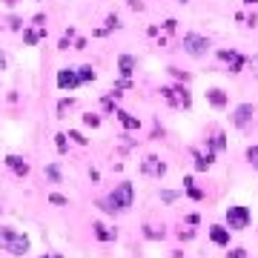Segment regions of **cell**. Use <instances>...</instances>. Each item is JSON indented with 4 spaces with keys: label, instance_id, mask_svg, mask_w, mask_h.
<instances>
[{
    "label": "cell",
    "instance_id": "44dd1931",
    "mask_svg": "<svg viewBox=\"0 0 258 258\" xmlns=\"http://www.w3.org/2000/svg\"><path fill=\"white\" fill-rule=\"evenodd\" d=\"M187 195H190L193 201H204V193H201V190H198L195 184H190V187H187Z\"/></svg>",
    "mask_w": 258,
    "mask_h": 258
},
{
    "label": "cell",
    "instance_id": "4dcf8cb0",
    "mask_svg": "<svg viewBox=\"0 0 258 258\" xmlns=\"http://www.w3.org/2000/svg\"><path fill=\"white\" fill-rule=\"evenodd\" d=\"M244 3H250V6H253V3H258V0H244Z\"/></svg>",
    "mask_w": 258,
    "mask_h": 258
},
{
    "label": "cell",
    "instance_id": "f546056e",
    "mask_svg": "<svg viewBox=\"0 0 258 258\" xmlns=\"http://www.w3.org/2000/svg\"><path fill=\"white\" fill-rule=\"evenodd\" d=\"M253 75H256V78H258V55H256V58H253Z\"/></svg>",
    "mask_w": 258,
    "mask_h": 258
},
{
    "label": "cell",
    "instance_id": "7c38bea8",
    "mask_svg": "<svg viewBox=\"0 0 258 258\" xmlns=\"http://www.w3.org/2000/svg\"><path fill=\"white\" fill-rule=\"evenodd\" d=\"M135 64H138V61H135L132 55H121V58H118V69H121V75L129 78V75L135 72Z\"/></svg>",
    "mask_w": 258,
    "mask_h": 258
},
{
    "label": "cell",
    "instance_id": "7402d4cb",
    "mask_svg": "<svg viewBox=\"0 0 258 258\" xmlns=\"http://www.w3.org/2000/svg\"><path fill=\"white\" fill-rule=\"evenodd\" d=\"M55 138H58V141H55V144H58V152H61V155H64L66 149H69V141H66V138H69V135H55Z\"/></svg>",
    "mask_w": 258,
    "mask_h": 258
},
{
    "label": "cell",
    "instance_id": "8992f818",
    "mask_svg": "<svg viewBox=\"0 0 258 258\" xmlns=\"http://www.w3.org/2000/svg\"><path fill=\"white\" fill-rule=\"evenodd\" d=\"M78 83H81V78H78L75 69H61V72H58V86H61L64 92H72Z\"/></svg>",
    "mask_w": 258,
    "mask_h": 258
},
{
    "label": "cell",
    "instance_id": "7a4b0ae2",
    "mask_svg": "<svg viewBox=\"0 0 258 258\" xmlns=\"http://www.w3.org/2000/svg\"><path fill=\"white\" fill-rule=\"evenodd\" d=\"M0 247L12 256H26L29 253V238L12 226H0Z\"/></svg>",
    "mask_w": 258,
    "mask_h": 258
},
{
    "label": "cell",
    "instance_id": "30bf717a",
    "mask_svg": "<svg viewBox=\"0 0 258 258\" xmlns=\"http://www.w3.org/2000/svg\"><path fill=\"white\" fill-rule=\"evenodd\" d=\"M6 166H9L15 175H20V178H26V175H29V163L23 161L20 155H6Z\"/></svg>",
    "mask_w": 258,
    "mask_h": 258
},
{
    "label": "cell",
    "instance_id": "1f68e13d",
    "mask_svg": "<svg viewBox=\"0 0 258 258\" xmlns=\"http://www.w3.org/2000/svg\"><path fill=\"white\" fill-rule=\"evenodd\" d=\"M43 258H64V256H43Z\"/></svg>",
    "mask_w": 258,
    "mask_h": 258
},
{
    "label": "cell",
    "instance_id": "4316f807",
    "mask_svg": "<svg viewBox=\"0 0 258 258\" xmlns=\"http://www.w3.org/2000/svg\"><path fill=\"white\" fill-rule=\"evenodd\" d=\"M118 26H121V23H118V17H115V15H112V17H109V20H106V32H109V29H118Z\"/></svg>",
    "mask_w": 258,
    "mask_h": 258
},
{
    "label": "cell",
    "instance_id": "d6a6232c",
    "mask_svg": "<svg viewBox=\"0 0 258 258\" xmlns=\"http://www.w3.org/2000/svg\"><path fill=\"white\" fill-rule=\"evenodd\" d=\"M6 3H9V6H12V3H17V0H6Z\"/></svg>",
    "mask_w": 258,
    "mask_h": 258
},
{
    "label": "cell",
    "instance_id": "3957f363",
    "mask_svg": "<svg viewBox=\"0 0 258 258\" xmlns=\"http://www.w3.org/2000/svg\"><path fill=\"white\" fill-rule=\"evenodd\" d=\"M250 218H253L250 210L235 204V207L226 210V229H229V232H232V229H235V232H238V229H247V226H250Z\"/></svg>",
    "mask_w": 258,
    "mask_h": 258
},
{
    "label": "cell",
    "instance_id": "5bb4252c",
    "mask_svg": "<svg viewBox=\"0 0 258 258\" xmlns=\"http://www.w3.org/2000/svg\"><path fill=\"white\" fill-rule=\"evenodd\" d=\"M210 166H212V152H207V155L195 152V169H198V172H204V169H210Z\"/></svg>",
    "mask_w": 258,
    "mask_h": 258
},
{
    "label": "cell",
    "instance_id": "484cf974",
    "mask_svg": "<svg viewBox=\"0 0 258 258\" xmlns=\"http://www.w3.org/2000/svg\"><path fill=\"white\" fill-rule=\"evenodd\" d=\"M178 195H181V193H175V190H163V193H161V198L166 201V204H169V201H175Z\"/></svg>",
    "mask_w": 258,
    "mask_h": 258
},
{
    "label": "cell",
    "instance_id": "d6986e66",
    "mask_svg": "<svg viewBox=\"0 0 258 258\" xmlns=\"http://www.w3.org/2000/svg\"><path fill=\"white\" fill-rule=\"evenodd\" d=\"M37 37H46V32H43V29H40V32H32V29H26V32H23V40H26L29 46H34V43H37Z\"/></svg>",
    "mask_w": 258,
    "mask_h": 258
},
{
    "label": "cell",
    "instance_id": "6da1fadb",
    "mask_svg": "<svg viewBox=\"0 0 258 258\" xmlns=\"http://www.w3.org/2000/svg\"><path fill=\"white\" fill-rule=\"evenodd\" d=\"M132 201H135V190H132L129 181H124V184L115 187V193L103 201V210H106L109 215H115V212H127L129 207H132Z\"/></svg>",
    "mask_w": 258,
    "mask_h": 258
},
{
    "label": "cell",
    "instance_id": "83f0119b",
    "mask_svg": "<svg viewBox=\"0 0 258 258\" xmlns=\"http://www.w3.org/2000/svg\"><path fill=\"white\" fill-rule=\"evenodd\" d=\"M229 256H232V258H244V256H247V250H241V247H235V250H232Z\"/></svg>",
    "mask_w": 258,
    "mask_h": 258
},
{
    "label": "cell",
    "instance_id": "9a60e30c",
    "mask_svg": "<svg viewBox=\"0 0 258 258\" xmlns=\"http://www.w3.org/2000/svg\"><path fill=\"white\" fill-rule=\"evenodd\" d=\"M118 121H121L127 129H138V127H141V121H138V118H132V115L124 112V109H118Z\"/></svg>",
    "mask_w": 258,
    "mask_h": 258
},
{
    "label": "cell",
    "instance_id": "ac0fdd59",
    "mask_svg": "<svg viewBox=\"0 0 258 258\" xmlns=\"http://www.w3.org/2000/svg\"><path fill=\"white\" fill-rule=\"evenodd\" d=\"M78 78H81V83H89V81H95V69L92 66H81L78 69Z\"/></svg>",
    "mask_w": 258,
    "mask_h": 258
},
{
    "label": "cell",
    "instance_id": "277c9868",
    "mask_svg": "<svg viewBox=\"0 0 258 258\" xmlns=\"http://www.w3.org/2000/svg\"><path fill=\"white\" fill-rule=\"evenodd\" d=\"M184 52L187 55H193V58H204L207 52H210V40L207 37H201V34H184Z\"/></svg>",
    "mask_w": 258,
    "mask_h": 258
},
{
    "label": "cell",
    "instance_id": "603a6c76",
    "mask_svg": "<svg viewBox=\"0 0 258 258\" xmlns=\"http://www.w3.org/2000/svg\"><path fill=\"white\" fill-rule=\"evenodd\" d=\"M247 161L253 163V166H258V146H250L247 149Z\"/></svg>",
    "mask_w": 258,
    "mask_h": 258
},
{
    "label": "cell",
    "instance_id": "cb8c5ba5",
    "mask_svg": "<svg viewBox=\"0 0 258 258\" xmlns=\"http://www.w3.org/2000/svg\"><path fill=\"white\" fill-rule=\"evenodd\" d=\"M83 124H86V127H100V118L89 112V115H83Z\"/></svg>",
    "mask_w": 258,
    "mask_h": 258
},
{
    "label": "cell",
    "instance_id": "4fadbf2b",
    "mask_svg": "<svg viewBox=\"0 0 258 258\" xmlns=\"http://www.w3.org/2000/svg\"><path fill=\"white\" fill-rule=\"evenodd\" d=\"M207 100H210L215 109H224L226 106V95L221 92V89H207Z\"/></svg>",
    "mask_w": 258,
    "mask_h": 258
},
{
    "label": "cell",
    "instance_id": "ba28073f",
    "mask_svg": "<svg viewBox=\"0 0 258 258\" xmlns=\"http://www.w3.org/2000/svg\"><path fill=\"white\" fill-rule=\"evenodd\" d=\"M144 172H146V175H155V178H163V175H166V163H161L158 155H149V158L144 161Z\"/></svg>",
    "mask_w": 258,
    "mask_h": 258
},
{
    "label": "cell",
    "instance_id": "52a82bcc",
    "mask_svg": "<svg viewBox=\"0 0 258 258\" xmlns=\"http://www.w3.org/2000/svg\"><path fill=\"white\" fill-rule=\"evenodd\" d=\"M218 58H221L224 64H229V72H241L244 64H247V61H244L238 52H232V49H221V52H218Z\"/></svg>",
    "mask_w": 258,
    "mask_h": 258
},
{
    "label": "cell",
    "instance_id": "d4e9b609",
    "mask_svg": "<svg viewBox=\"0 0 258 258\" xmlns=\"http://www.w3.org/2000/svg\"><path fill=\"white\" fill-rule=\"evenodd\" d=\"M49 201H52V204H58V207H66V204H69V201H66L64 195H58V193H52V195H49Z\"/></svg>",
    "mask_w": 258,
    "mask_h": 258
},
{
    "label": "cell",
    "instance_id": "f1b7e54d",
    "mask_svg": "<svg viewBox=\"0 0 258 258\" xmlns=\"http://www.w3.org/2000/svg\"><path fill=\"white\" fill-rule=\"evenodd\" d=\"M69 138H75V141H78V144H86V138H83V135H81V132H69Z\"/></svg>",
    "mask_w": 258,
    "mask_h": 258
},
{
    "label": "cell",
    "instance_id": "9c48e42d",
    "mask_svg": "<svg viewBox=\"0 0 258 258\" xmlns=\"http://www.w3.org/2000/svg\"><path fill=\"white\" fill-rule=\"evenodd\" d=\"M250 121H253V106H250V103H241V106L235 109V115H232V124L238 129H244Z\"/></svg>",
    "mask_w": 258,
    "mask_h": 258
},
{
    "label": "cell",
    "instance_id": "5b68a950",
    "mask_svg": "<svg viewBox=\"0 0 258 258\" xmlns=\"http://www.w3.org/2000/svg\"><path fill=\"white\" fill-rule=\"evenodd\" d=\"M161 95L172 103V106H184V109H190V92L187 89H181V86H163L161 89Z\"/></svg>",
    "mask_w": 258,
    "mask_h": 258
},
{
    "label": "cell",
    "instance_id": "8fae6325",
    "mask_svg": "<svg viewBox=\"0 0 258 258\" xmlns=\"http://www.w3.org/2000/svg\"><path fill=\"white\" fill-rule=\"evenodd\" d=\"M210 238H212V244H218V247H229V229L226 226H210Z\"/></svg>",
    "mask_w": 258,
    "mask_h": 258
},
{
    "label": "cell",
    "instance_id": "ffe728a7",
    "mask_svg": "<svg viewBox=\"0 0 258 258\" xmlns=\"http://www.w3.org/2000/svg\"><path fill=\"white\" fill-rule=\"evenodd\" d=\"M46 175L52 178V184H61V169H58V163H49V166H46Z\"/></svg>",
    "mask_w": 258,
    "mask_h": 258
},
{
    "label": "cell",
    "instance_id": "e0dca14e",
    "mask_svg": "<svg viewBox=\"0 0 258 258\" xmlns=\"http://www.w3.org/2000/svg\"><path fill=\"white\" fill-rule=\"evenodd\" d=\"M95 235L100 241H115V229H106L103 224H95Z\"/></svg>",
    "mask_w": 258,
    "mask_h": 258
},
{
    "label": "cell",
    "instance_id": "2e32d148",
    "mask_svg": "<svg viewBox=\"0 0 258 258\" xmlns=\"http://www.w3.org/2000/svg\"><path fill=\"white\" fill-rule=\"evenodd\" d=\"M224 146H226L224 132H215V135H212V141H210V152H221Z\"/></svg>",
    "mask_w": 258,
    "mask_h": 258
}]
</instances>
